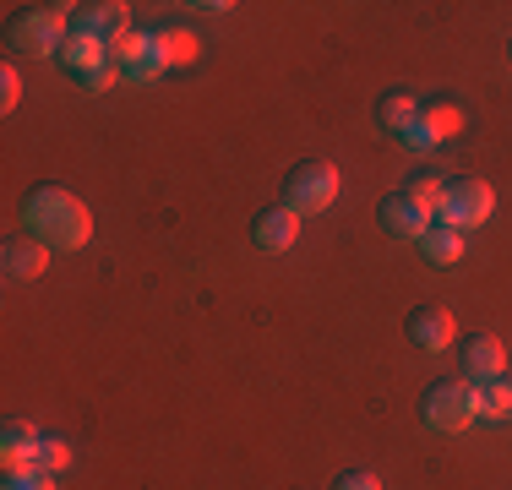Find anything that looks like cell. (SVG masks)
<instances>
[{"label":"cell","mask_w":512,"mask_h":490,"mask_svg":"<svg viewBox=\"0 0 512 490\" xmlns=\"http://www.w3.org/2000/svg\"><path fill=\"white\" fill-rule=\"evenodd\" d=\"M491 213H496V191L485 186V180H453V186L442 191L436 224H442V229H458V235H469V229H480Z\"/></svg>","instance_id":"cell-2"},{"label":"cell","mask_w":512,"mask_h":490,"mask_svg":"<svg viewBox=\"0 0 512 490\" xmlns=\"http://www.w3.org/2000/svg\"><path fill=\"white\" fill-rule=\"evenodd\" d=\"M333 490H382V480H376V474H344Z\"/></svg>","instance_id":"cell-24"},{"label":"cell","mask_w":512,"mask_h":490,"mask_svg":"<svg viewBox=\"0 0 512 490\" xmlns=\"http://www.w3.org/2000/svg\"><path fill=\"white\" fill-rule=\"evenodd\" d=\"M115 82H120V66H115V60H109V66H99V71H93V77H82V88H88V93H109V88H115Z\"/></svg>","instance_id":"cell-22"},{"label":"cell","mask_w":512,"mask_h":490,"mask_svg":"<svg viewBox=\"0 0 512 490\" xmlns=\"http://www.w3.org/2000/svg\"><path fill=\"white\" fill-rule=\"evenodd\" d=\"M382 224L393 229V235H404V240H425L436 229V213L414 191H398V196H387V202H382Z\"/></svg>","instance_id":"cell-6"},{"label":"cell","mask_w":512,"mask_h":490,"mask_svg":"<svg viewBox=\"0 0 512 490\" xmlns=\"http://www.w3.org/2000/svg\"><path fill=\"white\" fill-rule=\"evenodd\" d=\"M409 191H414V196H420V202L436 213V207H442V191H447V186H442V180H414Z\"/></svg>","instance_id":"cell-23"},{"label":"cell","mask_w":512,"mask_h":490,"mask_svg":"<svg viewBox=\"0 0 512 490\" xmlns=\"http://www.w3.org/2000/svg\"><path fill=\"white\" fill-rule=\"evenodd\" d=\"M71 28H82V33H93V39L115 44L120 33H131V6H126V0H120V6H115V0H104V6H88V11H82Z\"/></svg>","instance_id":"cell-11"},{"label":"cell","mask_w":512,"mask_h":490,"mask_svg":"<svg viewBox=\"0 0 512 490\" xmlns=\"http://www.w3.org/2000/svg\"><path fill=\"white\" fill-rule=\"evenodd\" d=\"M6 490H55V480L39 469H17V474H6Z\"/></svg>","instance_id":"cell-20"},{"label":"cell","mask_w":512,"mask_h":490,"mask_svg":"<svg viewBox=\"0 0 512 490\" xmlns=\"http://www.w3.org/2000/svg\"><path fill=\"white\" fill-rule=\"evenodd\" d=\"M22 224L33 240H44L50 251H82L93 240V213L60 186H39L22 202Z\"/></svg>","instance_id":"cell-1"},{"label":"cell","mask_w":512,"mask_h":490,"mask_svg":"<svg viewBox=\"0 0 512 490\" xmlns=\"http://www.w3.org/2000/svg\"><path fill=\"white\" fill-rule=\"evenodd\" d=\"M60 469H71V441H60V436H44V447H39V474H55Z\"/></svg>","instance_id":"cell-18"},{"label":"cell","mask_w":512,"mask_h":490,"mask_svg":"<svg viewBox=\"0 0 512 490\" xmlns=\"http://www.w3.org/2000/svg\"><path fill=\"white\" fill-rule=\"evenodd\" d=\"M295 240H300V213L295 207H278V213H267L262 224H256V245H262V251H289Z\"/></svg>","instance_id":"cell-14"},{"label":"cell","mask_w":512,"mask_h":490,"mask_svg":"<svg viewBox=\"0 0 512 490\" xmlns=\"http://www.w3.org/2000/svg\"><path fill=\"white\" fill-rule=\"evenodd\" d=\"M338 186H344V180H338L333 164H300L295 175H289V202L284 207H295L300 218H306V213H327V207L338 202Z\"/></svg>","instance_id":"cell-5"},{"label":"cell","mask_w":512,"mask_h":490,"mask_svg":"<svg viewBox=\"0 0 512 490\" xmlns=\"http://www.w3.org/2000/svg\"><path fill=\"white\" fill-rule=\"evenodd\" d=\"M447 131H458V115H453V109H420V115L409 120V131H398V137H404V147H414V153H420V147H436Z\"/></svg>","instance_id":"cell-13"},{"label":"cell","mask_w":512,"mask_h":490,"mask_svg":"<svg viewBox=\"0 0 512 490\" xmlns=\"http://www.w3.org/2000/svg\"><path fill=\"white\" fill-rule=\"evenodd\" d=\"M0 267H6L17 284H28V278H39L44 267H50V245L22 235V240H6V251H0Z\"/></svg>","instance_id":"cell-10"},{"label":"cell","mask_w":512,"mask_h":490,"mask_svg":"<svg viewBox=\"0 0 512 490\" xmlns=\"http://www.w3.org/2000/svg\"><path fill=\"white\" fill-rule=\"evenodd\" d=\"M496 376H507V349H502V338H491V333L469 338V354H463V382H469V387H485V382H496Z\"/></svg>","instance_id":"cell-7"},{"label":"cell","mask_w":512,"mask_h":490,"mask_svg":"<svg viewBox=\"0 0 512 490\" xmlns=\"http://www.w3.org/2000/svg\"><path fill=\"white\" fill-rule=\"evenodd\" d=\"M409 338L420 343V349H431V354H447V349H453V338H458L453 311H442V305H431V311H414Z\"/></svg>","instance_id":"cell-9"},{"label":"cell","mask_w":512,"mask_h":490,"mask_svg":"<svg viewBox=\"0 0 512 490\" xmlns=\"http://www.w3.org/2000/svg\"><path fill=\"white\" fill-rule=\"evenodd\" d=\"M420 251H425V262H458V256H463V235H458V229H442V224H436L431 229V235H425L420 240Z\"/></svg>","instance_id":"cell-16"},{"label":"cell","mask_w":512,"mask_h":490,"mask_svg":"<svg viewBox=\"0 0 512 490\" xmlns=\"http://www.w3.org/2000/svg\"><path fill=\"white\" fill-rule=\"evenodd\" d=\"M71 6H50V11H28V17L11 22V49H22V55H60V44H66L71 22H66Z\"/></svg>","instance_id":"cell-4"},{"label":"cell","mask_w":512,"mask_h":490,"mask_svg":"<svg viewBox=\"0 0 512 490\" xmlns=\"http://www.w3.org/2000/svg\"><path fill=\"white\" fill-rule=\"evenodd\" d=\"M474 420H480V387L447 382V387H431V392H425V425H431V431L458 436V431H469Z\"/></svg>","instance_id":"cell-3"},{"label":"cell","mask_w":512,"mask_h":490,"mask_svg":"<svg viewBox=\"0 0 512 490\" xmlns=\"http://www.w3.org/2000/svg\"><path fill=\"white\" fill-rule=\"evenodd\" d=\"M414 115H420V98H414V93H393L382 104V126H393V131H409Z\"/></svg>","instance_id":"cell-17"},{"label":"cell","mask_w":512,"mask_h":490,"mask_svg":"<svg viewBox=\"0 0 512 490\" xmlns=\"http://www.w3.org/2000/svg\"><path fill=\"white\" fill-rule=\"evenodd\" d=\"M60 60H66L77 77H93L99 66H109V44L93 39V33H82V28H71L66 44H60Z\"/></svg>","instance_id":"cell-12"},{"label":"cell","mask_w":512,"mask_h":490,"mask_svg":"<svg viewBox=\"0 0 512 490\" xmlns=\"http://www.w3.org/2000/svg\"><path fill=\"white\" fill-rule=\"evenodd\" d=\"M22 104V77H17V66H6L0 71V109H17Z\"/></svg>","instance_id":"cell-21"},{"label":"cell","mask_w":512,"mask_h":490,"mask_svg":"<svg viewBox=\"0 0 512 490\" xmlns=\"http://www.w3.org/2000/svg\"><path fill=\"white\" fill-rule=\"evenodd\" d=\"M39 447H44V436L33 431L28 420H6V431H0V458H6V474L39 469Z\"/></svg>","instance_id":"cell-8"},{"label":"cell","mask_w":512,"mask_h":490,"mask_svg":"<svg viewBox=\"0 0 512 490\" xmlns=\"http://www.w3.org/2000/svg\"><path fill=\"white\" fill-rule=\"evenodd\" d=\"M480 420H491V425H512V371L480 387Z\"/></svg>","instance_id":"cell-15"},{"label":"cell","mask_w":512,"mask_h":490,"mask_svg":"<svg viewBox=\"0 0 512 490\" xmlns=\"http://www.w3.org/2000/svg\"><path fill=\"white\" fill-rule=\"evenodd\" d=\"M158 49H164V60H169V66H186V60L197 55L191 33H158Z\"/></svg>","instance_id":"cell-19"}]
</instances>
